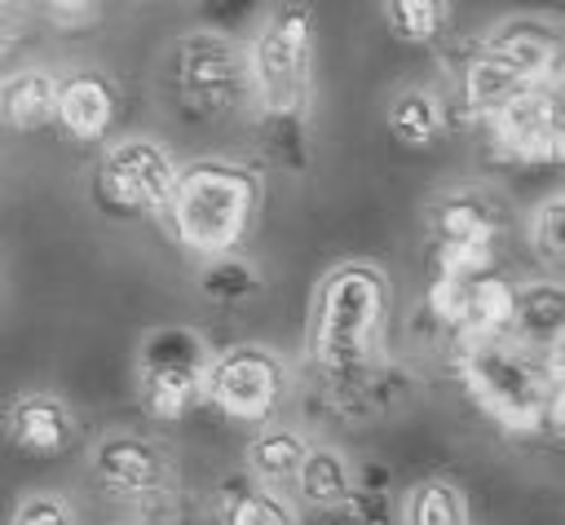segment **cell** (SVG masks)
Returning <instances> with one entry per match:
<instances>
[{
	"label": "cell",
	"instance_id": "cell-1",
	"mask_svg": "<svg viewBox=\"0 0 565 525\" xmlns=\"http://www.w3.org/2000/svg\"><path fill=\"white\" fill-rule=\"evenodd\" d=\"M384 326H388V274L371 260H340L322 274L309 304V331H305L309 362L322 371V379L335 393L353 388L375 371L384 353Z\"/></svg>",
	"mask_w": 565,
	"mask_h": 525
},
{
	"label": "cell",
	"instance_id": "cell-2",
	"mask_svg": "<svg viewBox=\"0 0 565 525\" xmlns=\"http://www.w3.org/2000/svg\"><path fill=\"white\" fill-rule=\"evenodd\" d=\"M313 57H318V22L313 9L300 0H287L269 9L247 44V79L252 101L274 132L278 146H300V128L313 101Z\"/></svg>",
	"mask_w": 565,
	"mask_h": 525
},
{
	"label": "cell",
	"instance_id": "cell-3",
	"mask_svg": "<svg viewBox=\"0 0 565 525\" xmlns=\"http://www.w3.org/2000/svg\"><path fill=\"white\" fill-rule=\"evenodd\" d=\"M163 212L185 251L203 260L238 251L260 212V176L234 159H194L181 168Z\"/></svg>",
	"mask_w": 565,
	"mask_h": 525
},
{
	"label": "cell",
	"instance_id": "cell-4",
	"mask_svg": "<svg viewBox=\"0 0 565 525\" xmlns=\"http://www.w3.org/2000/svg\"><path fill=\"white\" fill-rule=\"evenodd\" d=\"M455 375L472 406L503 432L530 437L547 428V397L552 379L543 366V353L525 349L512 335H490V340H459L455 353Z\"/></svg>",
	"mask_w": 565,
	"mask_h": 525
},
{
	"label": "cell",
	"instance_id": "cell-5",
	"mask_svg": "<svg viewBox=\"0 0 565 525\" xmlns=\"http://www.w3.org/2000/svg\"><path fill=\"white\" fill-rule=\"evenodd\" d=\"M212 349L194 326H154L137 344V397L150 419L177 424L203 401Z\"/></svg>",
	"mask_w": 565,
	"mask_h": 525
},
{
	"label": "cell",
	"instance_id": "cell-6",
	"mask_svg": "<svg viewBox=\"0 0 565 525\" xmlns=\"http://www.w3.org/2000/svg\"><path fill=\"white\" fill-rule=\"evenodd\" d=\"M172 84L190 115H203V119L230 115L234 106L252 101L247 44L212 26L181 35L172 49Z\"/></svg>",
	"mask_w": 565,
	"mask_h": 525
},
{
	"label": "cell",
	"instance_id": "cell-7",
	"mask_svg": "<svg viewBox=\"0 0 565 525\" xmlns=\"http://www.w3.org/2000/svg\"><path fill=\"white\" fill-rule=\"evenodd\" d=\"M287 397V366L265 344H234L212 353L203 401L234 424H269Z\"/></svg>",
	"mask_w": 565,
	"mask_h": 525
},
{
	"label": "cell",
	"instance_id": "cell-8",
	"mask_svg": "<svg viewBox=\"0 0 565 525\" xmlns=\"http://www.w3.org/2000/svg\"><path fill=\"white\" fill-rule=\"evenodd\" d=\"M177 159L154 137H119L97 163V203L119 216L163 212L177 190Z\"/></svg>",
	"mask_w": 565,
	"mask_h": 525
},
{
	"label": "cell",
	"instance_id": "cell-9",
	"mask_svg": "<svg viewBox=\"0 0 565 525\" xmlns=\"http://www.w3.org/2000/svg\"><path fill=\"white\" fill-rule=\"evenodd\" d=\"M93 476L110 499H128V503H159L168 499V481H172L163 450L137 432H106L93 446Z\"/></svg>",
	"mask_w": 565,
	"mask_h": 525
},
{
	"label": "cell",
	"instance_id": "cell-10",
	"mask_svg": "<svg viewBox=\"0 0 565 525\" xmlns=\"http://www.w3.org/2000/svg\"><path fill=\"white\" fill-rule=\"evenodd\" d=\"M561 119L565 115L556 110V101L547 97V88L534 84L516 101H508L503 110H494L486 119V128H490V141H494V150L503 159H512V163H547L552 137H556Z\"/></svg>",
	"mask_w": 565,
	"mask_h": 525
},
{
	"label": "cell",
	"instance_id": "cell-11",
	"mask_svg": "<svg viewBox=\"0 0 565 525\" xmlns=\"http://www.w3.org/2000/svg\"><path fill=\"white\" fill-rule=\"evenodd\" d=\"M4 437L22 454L53 459V454H66L75 446L79 424H75V410L57 393L31 388V393H18L4 406Z\"/></svg>",
	"mask_w": 565,
	"mask_h": 525
},
{
	"label": "cell",
	"instance_id": "cell-12",
	"mask_svg": "<svg viewBox=\"0 0 565 525\" xmlns=\"http://www.w3.org/2000/svg\"><path fill=\"white\" fill-rule=\"evenodd\" d=\"M477 49L494 53L499 62H508L512 71H521L530 84H543L552 75L556 57L565 53V35L547 18H508V22H494L481 35Z\"/></svg>",
	"mask_w": 565,
	"mask_h": 525
},
{
	"label": "cell",
	"instance_id": "cell-13",
	"mask_svg": "<svg viewBox=\"0 0 565 525\" xmlns=\"http://www.w3.org/2000/svg\"><path fill=\"white\" fill-rule=\"evenodd\" d=\"M119 115L115 84L102 71H71L57 75V124L75 141H102Z\"/></svg>",
	"mask_w": 565,
	"mask_h": 525
},
{
	"label": "cell",
	"instance_id": "cell-14",
	"mask_svg": "<svg viewBox=\"0 0 565 525\" xmlns=\"http://www.w3.org/2000/svg\"><path fill=\"white\" fill-rule=\"evenodd\" d=\"M565 335V282L556 278H534L516 287V313H512V340L525 349L547 353Z\"/></svg>",
	"mask_w": 565,
	"mask_h": 525
},
{
	"label": "cell",
	"instance_id": "cell-15",
	"mask_svg": "<svg viewBox=\"0 0 565 525\" xmlns=\"http://www.w3.org/2000/svg\"><path fill=\"white\" fill-rule=\"evenodd\" d=\"M503 229L499 212L490 199L481 194H446L433 203L428 212V234H433V247H446V243H494Z\"/></svg>",
	"mask_w": 565,
	"mask_h": 525
},
{
	"label": "cell",
	"instance_id": "cell-16",
	"mask_svg": "<svg viewBox=\"0 0 565 525\" xmlns=\"http://www.w3.org/2000/svg\"><path fill=\"white\" fill-rule=\"evenodd\" d=\"M0 119L18 132H35L57 124V75L44 66H26L0 84Z\"/></svg>",
	"mask_w": 565,
	"mask_h": 525
},
{
	"label": "cell",
	"instance_id": "cell-17",
	"mask_svg": "<svg viewBox=\"0 0 565 525\" xmlns=\"http://www.w3.org/2000/svg\"><path fill=\"white\" fill-rule=\"evenodd\" d=\"M216 521L221 525H300V512L291 499L278 494V485H265L256 476H238V481L221 485Z\"/></svg>",
	"mask_w": 565,
	"mask_h": 525
},
{
	"label": "cell",
	"instance_id": "cell-18",
	"mask_svg": "<svg viewBox=\"0 0 565 525\" xmlns=\"http://www.w3.org/2000/svg\"><path fill=\"white\" fill-rule=\"evenodd\" d=\"M353 481H358V472L349 468V459L335 446H309V454L296 472V494H300V503H309L318 512H344Z\"/></svg>",
	"mask_w": 565,
	"mask_h": 525
},
{
	"label": "cell",
	"instance_id": "cell-19",
	"mask_svg": "<svg viewBox=\"0 0 565 525\" xmlns=\"http://www.w3.org/2000/svg\"><path fill=\"white\" fill-rule=\"evenodd\" d=\"M463 106L477 115V119H490L494 110H503L508 101H516L525 88H534L521 71H512L508 62H499L494 53L477 49L472 62L463 66Z\"/></svg>",
	"mask_w": 565,
	"mask_h": 525
},
{
	"label": "cell",
	"instance_id": "cell-20",
	"mask_svg": "<svg viewBox=\"0 0 565 525\" xmlns=\"http://www.w3.org/2000/svg\"><path fill=\"white\" fill-rule=\"evenodd\" d=\"M309 454V441L296 428H260L247 441V476L265 485H296V472Z\"/></svg>",
	"mask_w": 565,
	"mask_h": 525
},
{
	"label": "cell",
	"instance_id": "cell-21",
	"mask_svg": "<svg viewBox=\"0 0 565 525\" xmlns=\"http://www.w3.org/2000/svg\"><path fill=\"white\" fill-rule=\"evenodd\" d=\"M384 124H388L393 141H402L411 150H428L441 137L446 115H441L437 93H428V88H402V93H393V101L384 110Z\"/></svg>",
	"mask_w": 565,
	"mask_h": 525
},
{
	"label": "cell",
	"instance_id": "cell-22",
	"mask_svg": "<svg viewBox=\"0 0 565 525\" xmlns=\"http://www.w3.org/2000/svg\"><path fill=\"white\" fill-rule=\"evenodd\" d=\"M402 525H472V512L455 481L424 476L402 499Z\"/></svg>",
	"mask_w": 565,
	"mask_h": 525
},
{
	"label": "cell",
	"instance_id": "cell-23",
	"mask_svg": "<svg viewBox=\"0 0 565 525\" xmlns=\"http://www.w3.org/2000/svg\"><path fill=\"white\" fill-rule=\"evenodd\" d=\"M384 22L402 44H437L450 31V0H384Z\"/></svg>",
	"mask_w": 565,
	"mask_h": 525
},
{
	"label": "cell",
	"instance_id": "cell-24",
	"mask_svg": "<svg viewBox=\"0 0 565 525\" xmlns=\"http://www.w3.org/2000/svg\"><path fill=\"white\" fill-rule=\"evenodd\" d=\"M260 287V274L238 256V251H225V256H207L203 269H199V291L216 304H238L247 296H256Z\"/></svg>",
	"mask_w": 565,
	"mask_h": 525
},
{
	"label": "cell",
	"instance_id": "cell-25",
	"mask_svg": "<svg viewBox=\"0 0 565 525\" xmlns=\"http://www.w3.org/2000/svg\"><path fill=\"white\" fill-rule=\"evenodd\" d=\"M530 243L543 260L565 265V190L547 194L530 216Z\"/></svg>",
	"mask_w": 565,
	"mask_h": 525
},
{
	"label": "cell",
	"instance_id": "cell-26",
	"mask_svg": "<svg viewBox=\"0 0 565 525\" xmlns=\"http://www.w3.org/2000/svg\"><path fill=\"white\" fill-rule=\"evenodd\" d=\"M9 525H79V516H75V507H71L62 494H53V490H31V494H22V499L13 503Z\"/></svg>",
	"mask_w": 565,
	"mask_h": 525
},
{
	"label": "cell",
	"instance_id": "cell-27",
	"mask_svg": "<svg viewBox=\"0 0 565 525\" xmlns=\"http://www.w3.org/2000/svg\"><path fill=\"white\" fill-rule=\"evenodd\" d=\"M194 9L207 18L212 31L238 35V31L260 13V0H194Z\"/></svg>",
	"mask_w": 565,
	"mask_h": 525
},
{
	"label": "cell",
	"instance_id": "cell-28",
	"mask_svg": "<svg viewBox=\"0 0 565 525\" xmlns=\"http://www.w3.org/2000/svg\"><path fill=\"white\" fill-rule=\"evenodd\" d=\"M547 428L556 437H565V379H552V397H547Z\"/></svg>",
	"mask_w": 565,
	"mask_h": 525
},
{
	"label": "cell",
	"instance_id": "cell-29",
	"mask_svg": "<svg viewBox=\"0 0 565 525\" xmlns=\"http://www.w3.org/2000/svg\"><path fill=\"white\" fill-rule=\"evenodd\" d=\"M543 88H547V97L556 101V110L565 115V53L556 57V66H552V75L543 79Z\"/></svg>",
	"mask_w": 565,
	"mask_h": 525
},
{
	"label": "cell",
	"instance_id": "cell-30",
	"mask_svg": "<svg viewBox=\"0 0 565 525\" xmlns=\"http://www.w3.org/2000/svg\"><path fill=\"white\" fill-rule=\"evenodd\" d=\"M543 366H547V379H565V335L543 353Z\"/></svg>",
	"mask_w": 565,
	"mask_h": 525
},
{
	"label": "cell",
	"instance_id": "cell-31",
	"mask_svg": "<svg viewBox=\"0 0 565 525\" xmlns=\"http://www.w3.org/2000/svg\"><path fill=\"white\" fill-rule=\"evenodd\" d=\"M547 163L565 168V119H561V128H556V137H552V154H547Z\"/></svg>",
	"mask_w": 565,
	"mask_h": 525
},
{
	"label": "cell",
	"instance_id": "cell-32",
	"mask_svg": "<svg viewBox=\"0 0 565 525\" xmlns=\"http://www.w3.org/2000/svg\"><path fill=\"white\" fill-rule=\"evenodd\" d=\"M128 525H141V521H128Z\"/></svg>",
	"mask_w": 565,
	"mask_h": 525
}]
</instances>
